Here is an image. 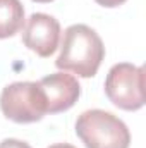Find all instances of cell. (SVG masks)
<instances>
[{
    "label": "cell",
    "instance_id": "cell-11",
    "mask_svg": "<svg viewBox=\"0 0 146 148\" xmlns=\"http://www.w3.org/2000/svg\"><path fill=\"white\" fill-rule=\"evenodd\" d=\"M33 2H38V3H48V2H53V0H33Z\"/></svg>",
    "mask_w": 146,
    "mask_h": 148
},
{
    "label": "cell",
    "instance_id": "cell-6",
    "mask_svg": "<svg viewBox=\"0 0 146 148\" xmlns=\"http://www.w3.org/2000/svg\"><path fill=\"white\" fill-rule=\"evenodd\" d=\"M38 84L43 90L45 100H46V112L48 114H59L65 112L77 102L81 95V86L72 74L64 71L53 73L38 81Z\"/></svg>",
    "mask_w": 146,
    "mask_h": 148
},
{
    "label": "cell",
    "instance_id": "cell-5",
    "mask_svg": "<svg viewBox=\"0 0 146 148\" xmlns=\"http://www.w3.org/2000/svg\"><path fill=\"white\" fill-rule=\"evenodd\" d=\"M60 41V23L48 14H31L23 28V43L40 57H50Z\"/></svg>",
    "mask_w": 146,
    "mask_h": 148
},
{
    "label": "cell",
    "instance_id": "cell-8",
    "mask_svg": "<svg viewBox=\"0 0 146 148\" xmlns=\"http://www.w3.org/2000/svg\"><path fill=\"white\" fill-rule=\"evenodd\" d=\"M0 148H31L26 141L21 140H14V138H7L0 143Z\"/></svg>",
    "mask_w": 146,
    "mask_h": 148
},
{
    "label": "cell",
    "instance_id": "cell-3",
    "mask_svg": "<svg viewBox=\"0 0 146 148\" xmlns=\"http://www.w3.org/2000/svg\"><path fill=\"white\" fill-rule=\"evenodd\" d=\"M0 110L7 119L17 124L38 122L48 114L41 86L31 81L7 84L0 95Z\"/></svg>",
    "mask_w": 146,
    "mask_h": 148
},
{
    "label": "cell",
    "instance_id": "cell-10",
    "mask_svg": "<svg viewBox=\"0 0 146 148\" xmlns=\"http://www.w3.org/2000/svg\"><path fill=\"white\" fill-rule=\"evenodd\" d=\"M48 148H76V147L69 145V143H55V145H50Z\"/></svg>",
    "mask_w": 146,
    "mask_h": 148
},
{
    "label": "cell",
    "instance_id": "cell-9",
    "mask_svg": "<svg viewBox=\"0 0 146 148\" xmlns=\"http://www.w3.org/2000/svg\"><path fill=\"white\" fill-rule=\"evenodd\" d=\"M98 5H102V7H107V9H113V7H119V5H122L124 2H127V0H95Z\"/></svg>",
    "mask_w": 146,
    "mask_h": 148
},
{
    "label": "cell",
    "instance_id": "cell-1",
    "mask_svg": "<svg viewBox=\"0 0 146 148\" xmlns=\"http://www.w3.org/2000/svg\"><path fill=\"white\" fill-rule=\"evenodd\" d=\"M103 59L105 45L100 35L86 24H72L64 31L55 66L64 73L69 71L79 77H93Z\"/></svg>",
    "mask_w": 146,
    "mask_h": 148
},
{
    "label": "cell",
    "instance_id": "cell-7",
    "mask_svg": "<svg viewBox=\"0 0 146 148\" xmlns=\"http://www.w3.org/2000/svg\"><path fill=\"white\" fill-rule=\"evenodd\" d=\"M24 7L21 0H0V40L17 35L24 28Z\"/></svg>",
    "mask_w": 146,
    "mask_h": 148
},
{
    "label": "cell",
    "instance_id": "cell-2",
    "mask_svg": "<svg viewBox=\"0 0 146 148\" xmlns=\"http://www.w3.org/2000/svg\"><path fill=\"white\" fill-rule=\"evenodd\" d=\"M76 134L86 148H129L131 133L112 112L91 109L76 121Z\"/></svg>",
    "mask_w": 146,
    "mask_h": 148
},
{
    "label": "cell",
    "instance_id": "cell-4",
    "mask_svg": "<svg viewBox=\"0 0 146 148\" xmlns=\"http://www.w3.org/2000/svg\"><path fill=\"white\" fill-rule=\"evenodd\" d=\"M105 93L122 110H139L145 105V69L129 62L115 64L107 74Z\"/></svg>",
    "mask_w": 146,
    "mask_h": 148
}]
</instances>
